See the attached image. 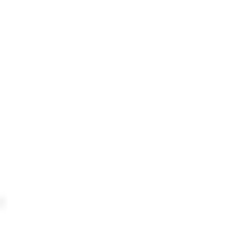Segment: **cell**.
<instances>
[]
</instances>
